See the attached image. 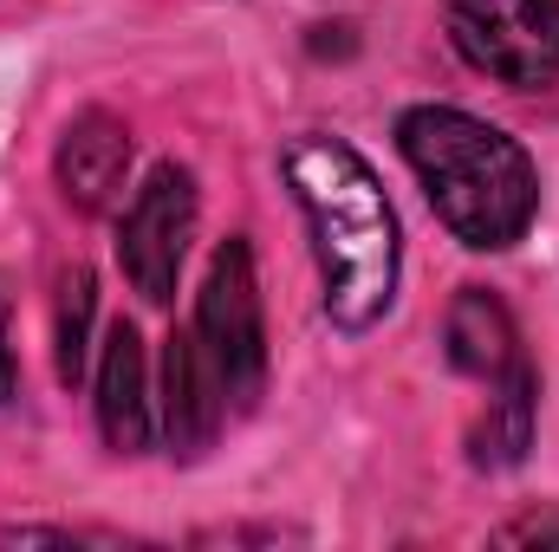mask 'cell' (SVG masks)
Instances as JSON below:
<instances>
[{"label": "cell", "mask_w": 559, "mask_h": 552, "mask_svg": "<svg viewBox=\"0 0 559 552\" xmlns=\"http://www.w3.org/2000/svg\"><path fill=\"white\" fill-rule=\"evenodd\" d=\"M442 345H449V364L462 377H481V384H495L508 364H521V332H514L508 305L481 286L455 292V305L442 319Z\"/></svg>", "instance_id": "obj_9"}, {"label": "cell", "mask_w": 559, "mask_h": 552, "mask_svg": "<svg viewBox=\"0 0 559 552\" xmlns=\"http://www.w3.org/2000/svg\"><path fill=\"white\" fill-rule=\"evenodd\" d=\"M52 169H59L66 202L85 208V215H98V208H111V195L124 189V169H131V131H124L118 118H105V111H85V118L66 124Z\"/></svg>", "instance_id": "obj_7"}, {"label": "cell", "mask_w": 559, "mask_h": 552, "mask_svg": "<svg viewBox=\"0 0 559 552\" xmlns=\"http://www.w3.org/2000/svg\"><path fill=\"white\" fill-rule=\"evenodd\" d=\"M85 332H92V274L72 267L59 279V377L66 384L85 377Z\"/></svg>", "instance_id": "obj_11"}, {"label": "cell", "mask_w": 559, "mask_h": 552, "mask_svg": "<svg viewBox=\"0 0 559 552\" xmlns=\"http://www.w3.org/2000/svg\"><path fill=\"white\" fill-rule=\"evenodd\" d=\"M280 176L312 228L332 325L371 332L397 299V215H391L371 163L345 137L299 131L280 149Z\"/></svg>", "instance_id": "obj_1"}, {"label": "cell", "mask_w": 559, "mask_h": 552, "mask_svg": "<svg viewBox=\"0 0 559 552\" xmlns=\"http://www.w3.org/2000/svg\"><path fill=\"white\" fill-rule=\"evenodd\" d=\"M222 416H228V397H222V384H215V371L202 358V338L176 332L169 351H163V429H169V455H182V461L202 455L215 442Z\"/></svg>", "instance_id": "obj_6"}, {"label": "cell", "mask_w": 559, "mask_h": 552, "mask_svg": "<svg viewBox=\"0 0 559 552\" xmlns=\"http://www.w3.org/2000/svg\"><path fill=\"white\" fill-rule=\"evenodd\" d=\"M449 39L475 72L514 92L559 79V0H449Z\"/></svg>", "instance_id": "obj_4"}, {"label": "cell", "mask_w": 559, "mask_h": 552, "mask_svg": "<svg viewBox=\"0 0 559 552\" xmlns=\"http://www.w3.org/2000/svg\"><path fill=\"white\" fill-rule=\"evenodd\" d=\"M501 540H540V547H547V540H559V520H540V514H534V520H514Z\"/></svg>", "instance_id": "obj_13"}, {"label": "cell", "mask_w": 559, "mask_h": 552, "mask_svg": "<svg viewBox=\"0 0 559 552\" xmlns=\"http://www.w3.org/2000/svg\"><path fill=\"white\" fill-rule=\"evenodd\" d=\"M397 143L417 169L429 208L442 215V228L462 248L495 254L527 235V221L540 208V176L508 131H495L455 105H417V111H404Z\"/></svg>", "instance_id": "obj_2"}, {"label": "cell", "mask_w": 559, "mask_h": 552, "mask_svg": "<svg viewBox=\"0 0 559 552\" xmlns=\"http://www.w3.org/2000/svg\"><path fill=\"white\" fill-rule=\"evenodd\" d=\"M534 364H508L495 384H488V416L475 429V468H514L527 448H534V416H540V397H534Z\"/></svg>", "instance_id": "obj_10"}, {"label": "cell", "mask_w": 559, "mask_h": 552, "mask_svg": "<svg viewBox=\"0 0 559 552\" xmlns=\"http://www.w3.org/2000/svg\"><path fill=\"white\" fill-rule=\"evenodd\" d=\"M195 338H202V358H209L228 410H254V397L267 384V325H261V279H254L248 241H228L209 261Z\"/></svg>", "instance_id": "obj_3"}, {"label": "cell", "mask_w": 559, "mask_h": 552, "mask_svg": "<svg viewBox=\"0 0 559 552\" xmlns=\"http://www.w3.org/2000/svg\"><path fill=\"white\" fill-rule=\"evenodd\" d=\"M189 235H195V176L163 163L138 189V202L124 208V228H118V261L150 305H169Z\"/></svg>", "instance_id": "obj_5"}, {"label": "cell", "mask_w": 559, "mask_h": 552, "mask_svg": "<svg viewBox=\"0 0 559 552\" xmlns=\"http://www.w3.org/2000/svg\"><path fill=\"white\" fill-rule=\"evenodd\" d=\"M13 397V305H7V286H0V404Z\"/></svg>", "instance_id": "obj_12"}, {"label": "cell", "mask_w": 559, "mask_h": 552, "mask_svg": "<svg viewBox=\"0 0 559 552\" xmlns=\"http://www.w3.org/2000/svg\"><path fill=\"white\" fill-rule=\"evenodd\" d=\"M98 429L118 455L150 448V377H143V338L131 319L105 332V364H98Z\"/></svg>", "instance_id": "obj_8"}]
</instances>
